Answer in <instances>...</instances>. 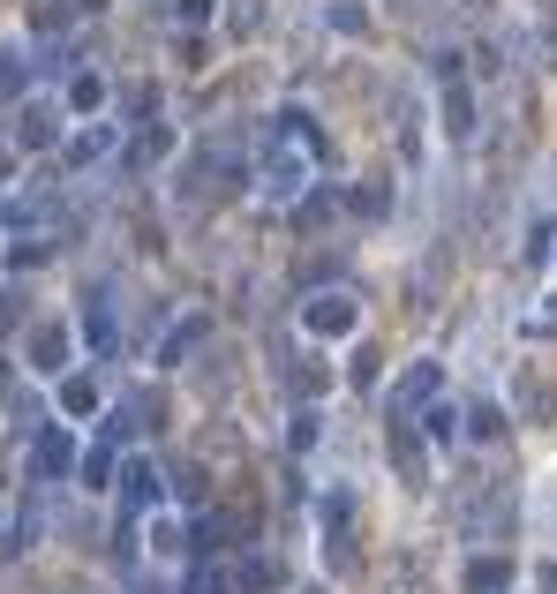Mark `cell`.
I'll return each instance as SVG.
<instances>
[{
    "mask_svg": "<svg viewBox=\"0 0 557 594\" xmlns=\"http://www.w3.org/2000/svg\"><path fill=\"white\" fill-rule=\"evenodd\" d=\"M242 587H249V594L279 587V564H271V557H249V564H242Z\"/></svg>",
    "mask_w": 557,
    "mask_h": 594,
    "instance_id": "2e32d148",
    "label": "cell"
},
{
    "mask_svg": "<svg viewBox=\"0 0 557 594\" xmlns=\"http://www.w3.org/2000/svg\"><path fill=\"white\" fill-rule=\"evenodd\" d=\"M90 346L114 354V309H106V294H90Z\"/></svg>",
    "mask_w": 557,
    "mask_h": 594,
    "instance_id": "30bf717a",
    "label": "cell"
},
{
    "mask_svg": "<svg viewBox=\"0 0 557 594\" xmlns=\"http://www.w3.org/2000/svg\"><path fill=\"white\" fill-rule=\"evenodd\" d=\"M354 324H362L354 294H317V301H301V332H317V339H346Z\"/></svg>",
    "mask_w": 557,
    "mask_h": 594,
    "instance_id": "6da1fadb",
    "label": "cell"
},
{
    "mask_svg": "<svg viewBox=\"0 0 557 594\" xmlns=\"http://www.w3.org/2000/svg\"><path fill=\"white\" fill-rule=\"evenodd\" d=\"M159 505V467L151 460H129L121 467V511H151Z\"/></svg>",
    "mask_w": 557,
    "mask_h": 594,
    "instance_id": "5b68a950",
    "label": "cell"
},
{
    "mask_svg": "<svg viewBox=\"0 0 557 594\" xmlns=\"http://www.w3.org/2000/svg\"><path fill=\"white\" fill-rule=\"evenodd\" d=\"M437 391H444V361H415L392 391V422H407L415 407H437Z\"/></svg>",
    "mask_w": 557,
    "mask_h": 594,
    "instance_id": "7a4b0ae2",
    "label": "cell"
},
{
    "mask_svg": "<svg viewBox=\"0 0 557 594\" xmlns=\"http://www.w3.org/2000/svg\"><path fill=\"white\" fill-rule=\"evenodd\" d=\"M505 587H513V572H505L497 557H474L468 564V594H505Z\"/></svg>",
    "mask_w": 557,
    "mask_h": 594,
    "instance_id": "ba28073f",
    "label": "cell"
},
{
    "mask_svg": "<svg viewBox=\"0 0 557 594\" xmlns=\"http://www.w3.org/2000/svg\"><path fill=\"white\" fill-rule=\"evenodd\" d=\"M39 534H45V489L31 497V505H23V519H15V542H8V550H31Z\"/></svg>",
    "mask_w": 557,
    "mask_h": 594,
    "instance_id": "9c48e42d",
    "label": "cell"
},
{
    "mask_svg": "<svg viewBox=\"0 0 557 594\" xmlns=\"http://www.w3.org/2000/svg\"><path fill=\"white\" fill-rule=\"evenodd\" d=\"M287 436H294V452H309V444H317L324 429H317V414H294V429H287Z\"/></svg>",
    "mask_w": 557,
    "mask_h": 594,
    "instance_id": "cb8c5ba5",
    "label": "cell"
},
{
    "mask_svg": "<svg viewBox=\"0 0 557 594\" xmlns=\"http://www.w3.org/2000/svg\"><path fill=\"white\" fill-rule=\"evenodd\" d=\"M0 90H23V53H0Z\"/></svg>",
    "mask_w": 557,
    "mask_h": 594,
    "instance_id": "d4e9b609",
    "label": "cell"
},
{
    "mask_svg": "<svg viewBox=\"0 0 557 594\" xmlns=\"http://www.w3.org/2000/svg\"><path fill=\"white\" fill-rule=\"evenodd\" d=\"M527 339H557V294H543V309H527Z\"/></svg>",
    "mask_w": 557,
    "mask_h": 594,
    "instance_id": "e0dca14e",
    "label": "cell"
},
{
    "mask_svg": "<svg viewBox=\"0 0 557 594\" xmlns=\"http://www.w3.org/2000/svg\"><path fill=\"white\" fill-rule=\"evenodd\" d=\"M550 241H557V218L543 212L535 226H527V249H519V256H527V263H543V256H550Z\"/></svg>",
    "mask_w": 557,
    "mask_h": 594,
    "instance_id": "4fadbf2b",
    "label": "cell"
},
{
    "mask_svg": "<svg viewBox=\"0 0 557 594\" xmlns=\"http://www.w3.org/2000/svg\"><path fill=\"white\" fill-rule=\"evenodd\" d=\"M204 8H212V0H181V23H204Z\"/></svg>",
    "mask_w": 557,
    "mask_h": 594,
    "instance_id": "4316f807",
    "label": "cell"
},
{
    "mask_svg": "<svg viewBox=\"0 0 557 594\" xmlns=\"http://www.w3.org/2000/svg\"><path fill=\"white\" fill-rule=\"evenodd\" d=\"M68 106H76V114H98V106H106V84H98V76H76V84H68Z\"/></svg>",
    "mask_w": 557,
    "mask_h": 594,
    "instance_id": "5bb4252c",
    "label": "cell"
},
{
    "mask_svg": "<svg viewBox=\"0 0 557 594\" xmlns=\"http://www.w3.org/2000/svg\"><path fill=\"white\" fill-rule=\"evenodd\" d=\"M61 361H68V332L61 324H31V369L61 377Z\"/></svg>",
    "mask_w": 557,
    "mask_h": 594,
    "instance_id": "8992f818",
    "label": "cell"
},
{
    "mask_svg": "<svg viewBox=\"0 0 557 594\" xmlns=\"http://www.w3.org/2000/svg\"><path fill=\"white\" fill-rule=\"evenodd\" d=\"M362 23H369V15H362L354 0H340V8H332V31H340V39H362Z\"/></svg>",
    "mask_w": 557,
    "mask_h": 594,
    "instance_id": "ffe728a7",
    "label": "cell"
},
{
    "mask_svg": "<svg viewBox=\"0 0 557 594\" xmlns=\"http://www.w3.org/2000/svg\"><path fill=\"white\" fill-rule=\"evenodd\" d=\"M151 550H159V557H181L189 542H181V527H173V519H151Z\"/></svg>",
    "mask_w": 557,
    "mask_h": 594,
    "instance_id": "ac0fdd59",
    "label": "cell"
},
{
    "mask_svg": "<svg viewBox=\"0 0 557 594\" xmlns=\"http://www.w3.org/2000/svg\"><path fill=\"white\" fill-rule=\"evenodd\" d=\"M23 143H31V151H39V143H53V114H45V106H31V114H23Z\"/></svg>",
    "mask_w": 557,
    "mask_h": 594,
    "instance_id": "d6986e66",
    "label": "cell"
},
{
    "mask_svg": "<svg viewBox=\"0 0 557 594\" xmlns=\"http://www.w3.org/2000/svg\"><path fill=\"white\" fill-rule=\"evenodd\" d=\"M114 452H121V444H98V452L84 460V482H90V489H106V482H114V467H121Z\"/></svg>",
    "mask_w": 557,
    "mask_h": 594,
    "instance_id": "8fae6325",
    "label": "cell"
},
{
    "mask_svg": "<svg viewBox=\"0 0 557 594\" xmlns=\"http://www.w3.org/2000/svg\"><path fill=\"white\" fill-rule=\"evenodd\" d=\"M468 429H474V436H505V414H497V407H474Z\"/></svg>",
    "mask_w": 557,
    "mask_h": 594,
    "instance_id": "603a6c76",
    "label": "cell"
},
{
    "mask_svg": "<svg viewBox=\"0 0 557 594\" xmlns=\"http://www.w3.org/2000/svg\"><path fill=\"white\" fill-rule=\"evenodd\" d=\"M377 377H385V369H377V346H362V354L346 361V384H354V391H369Z\"/></svg>",
    "mask_w": 557,
    "mask_h": 594,
    "instance_id": "9a60e30c",
    "label": "cell"
},
{
    "mask_svg": "<svg viewBox=\"0 0 557 594\" xmlns=\"http://www.w3.org/2000/svg\"><path fill=\"white\" fill-rule=\"evenodd\" d=\"M429 436L452 444V436H460V414H452V407H429Z\"/></svg>",
    "mask_w": 557,
    "mask_h": 594,
    "instance_id": "44dd1931",
    "label": "cell"
},
{
    "mask_svg": "<svg viewBox=\"0 0 557 594\" xmlns=\"http://www.w3.org/2000/svg\"><path fill=\"white\" fill-rule=\"evenodd\" d=\"M189 594H226V580L218 572H189Z\"/></svg>",
    "mask_w": 557,
    "mask_h": 594,
    "instance_id": "484cf974",
    "label": "cell"
},
{
    "mask_svg": "<svg viewBox=\"0 0 557 594\" xmlns=\"http://www.w3.org/2000/svg\"><path fill=\"white\" fill-rule=\"evenodd\" d=\"M61 407H68V414H90V407H98V384H90V377H68V384H61Z\"/></svg>",
    "mask_w": 557,
    "mask_h": 594,
    "instance_id": "7c38bea8",
    "label": "cell"
},
{
    "mask_svg": "<svg viewBox=\"0 0 557 594\" xmlns=\"http://www.w3.org/2000/svg\"><path fill=\"white\" fill-rule=\"evenodd\" d=\"M392 467H399V482H415V489L429 482V452H422V436H415L407 422H392Z\"/></svg>",
    "mask_w": 557,
    "mask_h": 594,
    "instance_id": "277c9868",
    "label": "cell"
},
{
    "mask_svg": "<svg viewBox=\"0 0 557 594\" xmlns=\"http://www.w3.org/2000/svg\"><path fill=\"white\" fill-rule=\"evenodd\" d=\"M68 467H76V436H68L61 422L39 429V444H31V474H39V482H61Z\"/></svg>",
    "mask_w": 557,
    "mask_h": 594,
    "instance_id": "3957f363",
    "label": "cell"
},
{
    "mask_svg": "<svg viewBox=\"0 0 557 594\" xmlns=\"http://www.w3.org/2000/svg\"><path fill=\"white\" fill-rule=\"evenodd\" d=\"M444 128H452V143H468L474 136V90L460 84V76L444 84Z\"/></svg>",
    "mask_w": 557,
    "mask_h": 594,
    "instance_id": "52a82bcc",
    "label": "cell"
},
{
    "mask_svg": "<svg viewBox=\"0 0 557 594\" xmlns=\"http://www.w3.org/2000/svg\"><path fill=\"white\" fill-rule=\"evenodd\" d=\"M196 339H204V324L189 316V324H181V332H173V339H167V361H181V354H189V346H196Z\"/></svg>",
    "mask_w": 557,
    "mask_h": 594,
    "instance_id": "7402d4cb",
    "label": "cell"
}]
</instances>
